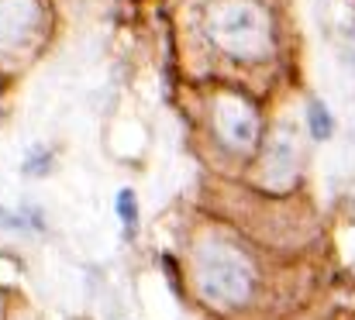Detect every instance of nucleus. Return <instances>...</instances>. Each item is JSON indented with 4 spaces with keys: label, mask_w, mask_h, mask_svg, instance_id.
<instances>
[{
    "label": "nucleus",
    "mask_w": 355,
    "mask_h": 320,
    "mask_svg": "<svg viewBox=\"0 0 355 320\" xmlns=\"http://www.w3.org/2000/svg\"><path fill=\"white\" fill-rule=\"evenodd\" d=\"M118 213H121V220H124V231L131 234L135 224H138V204H135V193L131 190H121L118 193Z\"/></svg>",
    "instance_id": "obj_6"
},
{
    "label": "nucleus",
    "mask_w": 355,
    "mask_h": 320,
    "mask_svg": "<svg viewBox=\"0 0 355 320\" xmlns=\"http://www.w3.org/2000/svg\"><path fill=\"white\" fill-rule=\"evenodd\" d=\"M252 265L232 248H211L200 258V293L218 307H241L252 296Z\"/></svg>",
    "instance_id": "obj_2"
},
{
    "label": "nucleus",
    "mask_w": 355,
    "mask_h": 320,
    "mask_svg": "<svg viewBox=\"0 0 355 320\" xmlns=\"http://www.w3.org/2000/svg\"><path fill=\"white\" fill-rule=\"evenodd\" d=\"M214 121H218V131L221 138L232 145V148H248L259 134V124H255V110L245 104L241 97H221L214 104Z\"/></svg>",
    "instance_id": "obj_3"
},
{
    "label": "nucleus",
    "mask_w": 355,
    "mask_h": 320,
    "mask_svg": "<svg viewBox=\"0 0 355 320\" xmlns=\"http://www.w3.org/2000/svg\"><path fill=\"white\" fill-rule=\"evenodd\" d=\"M214 38L225 52L232 55H262L269 52L272 45V31H269V17L255 7V3H245V0H235V3H225L218 14H214Z\"/></svg>",
    "instance_id": "obj_1"
},
{
    "label": "nucleus",
    "mask_w": 355,
    "mask_h": 320,
    "mask_svg": "<svg viewBox=\"0 0 355 320\" xmlns=\"http://www.w3.org/2000/svg\"><path fill=\"white\" fill-rule=\"evenodd\" d=\"M293 166H297V141L290 131H279L269 145V176L286 179L293 172Z\"/></svg>",
    "instance_id": "obj_4"
},
{
    "label": "nucleus",
    "mask_w": 355,
    "mask_h": 320,
    "mask_svg": "<svg viewBox=\"0 0 355 320\" xmlns=\"http://www.w3.org/2000/svg\"><path fill=\"white\" fill-rule=\"evenodd\" d=\"M307 127H311V134H314L318 141L331 138V131H335V121H331L328 107L321 104V100H311V104H307Z\"/></svg>",
    "instance_id": "obj_5"
}]
</instances>
